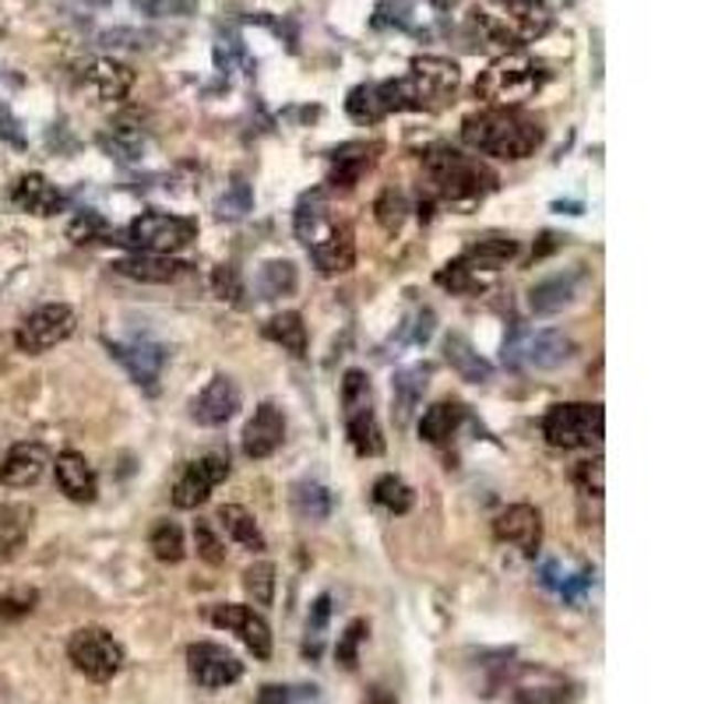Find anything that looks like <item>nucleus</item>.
Wrapping results in <instances>:
<instances>
[{"instance_id": "f257e3e1", "label": "nucleus", "mask_w": 704, "mask_h": 704, "mask_svg": "<svg viewBox=\"0 0 704 704\" xmlns=\"http://www.w3.org/2000/svg\"><path fill=\"white\" fill-rule=\"evenodd\" d=\"M543 124L518 106H493L461 124V141L497 159H529L543 145Z\"/></svg>"}, {"instance_id": "f03ea898", "label": "nucleus", "mask_w": 704, "mask_h": 704, "mask_svg": "<svg viewBox=\"0 0 704 704\" xmlns=\"http://www.w3.org/2000/svg\"><path fill=\"white\" fill-rule=\"evenodd\" d=\"M458 82H461V71L455 61L416 57L409 64V74L377 85V99H381L384 117L409 114V109H437L455 96Z\"/></svg>"}, {"instance_id": "7ed1b4c3", "label": "nucleus", "mask_w": 704, "mask_h": 704, "mask_svg": "<svg viewBox=\"0 0 704 704\" xmlns=\"http://www.w3.org/2000/svg\"><path fill=\"white\" fill-rule=\"evenodd\" d=\"M296 236H300V244L310 250L321 275H342L356 265L352 230L331 218L321 191L307 194L300 205H296Z\"/></svg>"}, {"instance_id": "20e7f679", "label": "nucleus", "mask_w": 704, "mask_h": 704, "mask_svg": "<svg viewBox=\"0 0 704 704\" xmlns=\"http://www.w3.org/2000/svg\"><path fill=\"white\" fill-rule=\"evenodd\" d=\"M472 25L497 46H525L553 29V11L535 0H479L472 8Z\"/></svg>"}, {"instance_id": "39448f33", "label": "nucleus", "mask_w": 704, "mask_h": 704, "mask_svg": "<svg viewBox=\"0 0 704 704\" xmlns=\"http://www.w3.org/2000/svg\"><path fill=\"white\" fill-rule=\"evenodd\" d=\"M423 173H426V180H430V191L440 201H451V205H461V201H479L497 188V173L487 162L458 152V148H451V145L430 148V152L423 156Z\"/></svg>"}, {"instance_id": "423d86ee", "label": "nucleus", "mask_w": 704, "mask_h": 704, "mask_svg": "<svg viewBox=\"0 0 704 704\" xmlns=\"http://www.w3.org/2000/svg\"><path fill=\"white\" fill-rule=\"evenodd\" d=\"M546 82H550V71L540 61L525 57V53H504V57H497L479 74L476 96L497 106H522L535 92H543Z\"/></svg>"}, {"instance_id": "0eeeda50", "label": "nucleus", "mask_w": 704, "mask_h": 704, "mask_svg": "<svg viewBox=\"0 0 704 704\" xmlns=\"http://www.w3.org/2000/svg\"><path fill=\"white\" fill-rule=\"evenodd\" d=\"M342 409H345V434L363 458L384 455V434L374 413V387L363 370H345L342 377Z\"/></svg>"}, {"instance_id": "6e6552de", "label": "nucleus", "mask_w": 704, "mask_h": 704, "mask_svg": "<svg viewBox=\"0 0 704 704\" xmlns=\"http://www.w3.org/2000/svg\"><path fill=\"white\" fill-rule=\"evenodd\" d=\"M606 434V416L602 405L588 402H561L553 405L543 419V437L553 448L578 451V448H599Z\"/></svg>"}, {"instance_id": "1a4fd4ad", "label": "nucleus", "mask_w": 704, "mask_h": 704, "mask_svg": "<svg viewBox=\"0 0 704 704\" xmlns=\"http://www.w3.org/2000/svg\"><path fill=\"white\" fill-rule=\"evenodd\" d=\"M198 236V222L170 215V212H145L124 230L117 244L135 247L138 254H177Z\"/></svg>"}, {"instance_id": "9d476101", "label": "nucleus", "mask_w": 704, "mask_h": 704, "mask_svg": "<svg viewBox=\"0 0 704 704\" xmlns=\"http://www.w3.org/2000/svg\"><path fill=\"white\" fill-rule=\"evenodd\" d=\"M67 659L92 683H109L124 670V648L106 627H78L67 641Z\"/></svg>"}, {"instance_id": "9b49d317", "label": "nucleus", "mask_w": 704, "mask_h": 704, "mask_svg": "<svg viewBox=\"0 0 704 704\" xmlns=\"http://www.w3.org/2000/svg\"><path fill=\"white\" fill-rule=\"evenodd\" d=\"M574 356V342L564 331H525L514 328V335L504 342V363L508 366H532V370H553Z\"/></svg>"}, {"instance_id": "f8f14e48", "label": "nucleus", "mask_w": 704, "mask_h": 704, "mask_svg": "<svg viewBox=\"0 0 704 704\" xmlns=\"http://www.w3.org/2000/svg\"><path fill=\"white\" fill-rule=\"evenodd\" d=\"M78 328V318L67 303H46L35 313L22 321V328L14 331V345L29 352V356H40V352H50L53 345H61L74 335Z\"/></svg>"}, {"instance_id": "ddd939ff", "label": "nucleus", "mask_w": 704, "mask_h": 704, "mask_svg": "<svg viewBox=\"0 0 704 704\" xmlns=\"http://www.w3.org/2000/svg\"><path fill=\"white\" fill-rule=\"evenodd\" d=\"M188 670L191 680L205 691H222L244 676V662H239L230 648L212 644V641H198L188 648Z\"/></svg>"}, {"instance_id": "4468645a", "label": "nucleus", "mask_w": 704, "mask_h": 704, "mask_svg": "<svg viewBox=\"0 0 704 704\" xmlns=\"http://www.w3.org/2000/svg\"><path fill=\"white\" fill-rule=\"evenodd\" d=\"M230 479V458L226 455H205V458H198L191 461L188 469H183V476L177 479V487H173V504L180 511H191L198 504H205V500L212 497V490L218 483H226Z\"/></svg>"}, {"instance_id": "2eb2a0df", "label": "nucleus", "mask_w": 704, "mask_h": 704, "mask_svg": "<svg viewBox=\"0 0 704 704\" xmlns=\"http://www.w3.org/2000/svg\"><path fill=\"white\" fill-rule=\"evenodd\" d=\"M511 694L518 704H567L578 687L546 665H518L511 676Z\"/></svg>"}, {"instance_id": "dca6fc26", "label": "nucleus", "mask_w": 704, "mask_h": 704, "mask_svg": "<svg viewBox=\"0 0 704 704\" xmlns=\"http://www.w3.org/2000/svg\"><path fill=\"white\" fill-rule=\"evenodd\" d=\"M212 623L218 631H230L244 641L254 659H268L271 655V627L262 614H254L250 606H236V602H222L212 609Z\"/></svg>"}, {"instance_id": "f3484780", "label": "nucleus", "mask_w": 704, "mask_h": 704, "mask_svg": "<svg viewBox=\"0 0 704 704\" xmlns=\"http://www.w3.org/2000/svg\"><path fill=\"white\" fill-rule=\"evenodd\" d=\"M493 535L500 543H508L514 550H522L525 557H535L543 546V514L532 504H511L508 511L497 514Z\"/></svg>"}, {"instance_id": "a211bd4d", "label": "nucleus", "mask_w": 704, "mask_h": 704, "mask_svg": "<svg viewBox=\"0 0 704 704\" xmlns=\"http://www.w3.org/2000/svg\"><path fill=\"white\" fill-rule=\"evenodd\" d=\"M286 440V416L275 402H262L254 409L250 423L244 426V455L262 461L268 455H275Z\"/></svg>"}, {"instance_id": "6ab92c4d", "label": "nucleus", "mask_w": 704, "mask_h": 704, "mask_svg": "<svg viewBox=\"0 0 704 704\" xmlns=\"http://www.w3.org/2000/svg\"><path fill=\"white\" fill-rule=\"evenodd\" d=\"M109 352L124 363V370L131 374L135 384L148 387V392H156V384L162 377V366H166V349L159 342H148V339H135V342H109Z\"/></svg>"}, {"instance_id": "aec40b11", "label": "nucleus", "mask_w": 704, "mask_h": 704, "mask_svg": "<svg viewBox=\"0 0 704 704\" xmlns=\"http://www.w3.org/2000/svg\"><path fill=\"white\" fill-rule=\"evenodd\" d=\"M46 466H50V455H46L43 444L22 440V444H14V448L4 455V461H0V483L11 487V490L35 487L43 479Z\"/></svg>"}, {"instance_id": "412c9836", "label": "nucleus", "mask_w": 704, "mask_h": 704, "mask_svg": "<svg viewBox=\"0 0 704 704\" xmlns=\"http://www.w3.org/2000/svg\"><path fill=\"white\" fill-rule=\"evenodd\" d=\"M239 409V387L233 377L226 374H218L209 381V387L201 392L194 402H191V416L194 423L201 426H222V423H230Z\"/></svg>"}, {"instance_id": "4be33fe9", "label": "nucleus", "mask_w": 704, "mask_h": 704, "mask_svg": "<svg viewBox=\"0 0 704 704\" xmlns=\"http://www.w3.org/2000/svg\"><path fill=\"white\" fill-rule=\"evenodd\" d=\"M377 145L366 141H349L331 152V170H328V188L331 191H352L363 180V173L374 166Z\"/></svg>"}, {"instance_id": "5701e85b", "label": "nucleus", "mask_w": 704, "mask_h": 704, "mask_svg": "<svg viewBox=\"0 0 704 704\" xmlns=\"http://www.w3.org/2000/svg\"><path fill=\"white\" fill-rule=\"evenodd\" d=\"M114 271L124 275V279H135V282L166 286V282L183 279V275L191 271V265L173 262L170 254H131V257H120V262H114Z\"/></svg>"}, {"instance_id": "b1692460", "label": "nucleus", "mask_w": 704, "mask_h": 704, "mask_svg": "<svg viewBox=\"0 0 704 704\" xmlns=\"http://www.w3.org/2000/svg\"><path fill=\"white\" fill-rule=\"evenodd\" d=\"M11 205L25 215H57L64 209V194L43 173H25L14 180Z\"/></svg>"}, {"instance_id": "393cba45", "label": "nucleus", "mask_w": 704, "mask_h": 704, "mask_svg": "<svg viewBox=\"0 0 704 704\" xmlns=\"http://www.w3.org/2000/svg\"><path fill=\"white\" fill-rule=\"evenodd\" d=\"M57 487L64 490L67 500H74V504H92L99 493V479H96V469L85 461V455L61 451L57 455Z\"/></svg>"}, {"instance_id": "a878e982", "label": "nucleus", "mask_w": 704, "mask_h": 704, "mask_svg": "<svg viewBox=\"0 0 704 704\" xmlns=\"http://www.w3.org/2000/svg\"><path fill=\"white\" fill-rule=\"evenodd\" d=\"M82 82L88 88H96V96L106 103H120L127 99V92L135 88V71L114 61V57H103V61H92L82 74Z\"/></svg>"}, {"instance_id": "bb28decb", "label": "nucleus", "mask_w": 704, "mask_h": 704, "mask_svg": "<svg viewBox=\"0 0 704 704\" xmlns=\"http://www.w3.org/2000/svg\"><path fill=\"white\" fill-rule=\"evenodd\" d=\"M514 257H518V244L511 236H487V239H476V244L461 254V262L483 275V279H490V275H497L508 262H514Z\"/></svg>"}, {"instance_id": "cd10ccee", "label": "nucleus", "mask_w": 704, "mask_h": 704, "mask_svg": "<svg viewBox=\"0 0 704 704\" xmlns=\"http://www.w3.org/2000/svg\"><path fill=\"white\" fill-rule=\"evenodd\" d=\"M578 282H582V271H567V275H553V279L540 282L529 292V303L532 310L540 313V318H550V313H557L564 307L574 303V296H578Z\"/></svg>"}, {"instance_id": "c85d7f7f", "label": "nucleus", "mask_w": 704, "mask_h": 704, "mask_svg": "<svg viewBox=\"0 0 704 704\" xmlns=\"http://www.w3.org/2000/svg\"><path fill=\"white\" fill-rule=\"evenodd\" d=\"M466 419H469V413H466V405H461V402H437V405H430V409L423 413L419 437L426 444H434V448H440V444H448L458 434V426Z\"/></svg>"}, {"instance_id": "c756f323", "label": "nucleus", "mask_w": 704, "mask_h": 704, "mask_svg": "<svg viewBox=\"0 0 704 704\" xmlns=\"http://www.w3.org/2000/svg\"><path fill=\"white\" fill-rule=\"evenodd\" d=\"M444 356H448V363H451V370L461 377V381H472V384H483V381H490V374H493V366L479 356V352L461 339V335H448L444 339Z\"/></svg>"}, {"instance_id": "7c9ffc66", "label": "nucleus", "mask_w": 704, "mask_h": 704, "mask_svg": "<svg viewBox=\"0 0 704 704\" xmlns=\"http://www.w3.org/2000/svg\"><path fill=\"white\" fill-rule=\"evenodd\" d=\"M218 525L226 529L230 540L239 543L244 550H250V553H262L265 550V535H262V529H257L254 514L247 508H239V504L218 508Z\"/></svg>"}, {"instance_id": "2f4dec72", "label": "nucleus", "mask_w": 704, "mask_h": 704, "mask_svg": "<svg viewBox=\"0 0 704 704\" xmlns=\"http://www.w3.org/2000/svg\"><path fill=\"white\" fill-rule=\"evenodd\" d=\"M426 377H430V366H409L395 377L392 392H395V419L398 423H409L416 402L426 392Z\"/></svg>"}, {"instance_id": "473e14b6", "label": "nucleus", "mask_w": 704, "mask_h": 704, "mask_svg": "<svg viewBox=\"0 0 704 704\" xmlns=\"http://www.w3.org/2000/svg\"><path fill=\"white\" fill-rule=\"evenodd\" d=\"M265 335L271 342H279L286 352H292V356H307V324L296 310L275 313V318L265 324Z\"/></svg>"}, {"instance_id": "72a5a7b5", "label": "nucleus", "mask_w": 704, "mask_h": 704, "mask_svg": "<svg viewBox=\"0 0 704 704\" xmlns=\"http://www.w3.org/2000/svg\"><path fill=\"white\" fill-rule=\"evenodd\" d=\"M292 511L303 518V522H324V518L335 511V497L321 483H296L292 487Z\"/></svg>"}, {"instance_id": "f704fd0d", "label": "nucleus", "mask_w": 704, "mask_h": 704, "mask_svg": "<svg viewBox=\"0 0 704 704\" xmlns=\"http://www.w3.org/2000/svg\"><path fill=\"white\" fill-rule=\"evenodd\" d=\"M374 504L384 508L387 514H409L416 504V493L413 487L405 483L398 476H381L374 483Z\"/></svg>"}, {"instance_id": "c9c22d12", "label": "nucleus", "mask_w": 704, "mask_h": 704, "mask_svg": "<svg viewBox=\"0 0 704 704\" xmlns=\"http://www.w3.org/2000/svg\"><path fill=\"white\" fill-rule=\"evenodd\" d=\"M300 275H296L292 262H268L257 275V289H262V300H279V296H292Z\"/></svg>"}, {"instance_id": "e433bc0d", "label": "nucleus", "mask_w": 704, "mask_h": 704, "mask_svg": "<svg viewBox=\"0 0 704 704\" xmlns=\"http://www.w3.org/2000/svg\"><path fill=\"white\" fill-rule=\"evenodd\" d=\"M148 546H152L156 561L162 564H180L188 557V546H183V532L177 522H156L152 535H148Z\"/></svg>"}, {"instance_id": "4c0bfd02", "label": "nucleus", "mask_w": 704, "mask_h": 704, "mask_svg": "<svg viewBox=\"0 0 704 704\" xmlns=\"http://www.w3.org/2000/svg\"><path fill=\"white\" fill-rule=\"evenodd\" d=\"M437 286L440 289H451V292H483L487 289V279L479 271H472L466 262H451V265H444L437 271Z\"/></svg>"}, {"instance_id": "58836bf2", "label": "nucleus", "mask_w": 704, "mask_h": 704, "mask_svg": "<svg viewBox=\"0 0 704 704\" xmlns=\"http://www.w3.org/2000/svg\"><path fill=\"white\" fill-rule=\"evenodd\" d=\"M29 522H32L29 508H4L0 511V553H14L25 543Z\"/></svg>"}, {"instance_id": "ea45409f", "label": "nucleus", "mask_w": 704, "mask_h": 704, "mask_svg": "<svg viewBox=\"0 0 704 704\" xmlns=\"http://www.w3.org/2000/svg\"><path fill=\"white\" fill-rule=\"evenodd\" d=\"M244 588L254 599V606H271V599H275V564H268V561L250 564L244 570Z\"/></svg>"}, {"instance_id": "a19ab883", "label": "nucleus", "mask_w": 704, "mask_h": 704, "mask_svg": "<svg viewBox=\"0 0 704 704\" xmlns=\"http://www.w3.org/2000/svg\"><path fill=\"white\" fill-rule=\"evenodd\" d=\"M345 109H349V117L356 124H377L384 117L381 99H377V85H356V88H352L349 99H345Z\"/></svg>"}, {"instance_id": "79ce46f5", "label": "nucleus", "mask_w": 704, "mask_h": 704, "mask_svg": "<svg viewBox=\"0 0 704 704\" xmlns=\"http://www.w3.org/2000/svg\"><path fill=\"white\" fill-rule=\"evenodd\" d=\"M99 145L120 162H135L141 156V131H131V124H117L114 131H106L99 138Z\"/></svg>"}, {"instance_id": "37998d69", "label": "nucleus", "mask_w": 704, "mask_h": 704, "mask_svg": "<svg viewBox=\"0 0 704 704\" xmlns=\"http://www.w3.org/2000/svg\"><path fill=\"white\" fill-rule=\"evenodd\" d=\"M374 212H377V222H381V226H384L387 233H395V230H402L405 215H409V201H405V194H402V191L387 188V191L377 198Z\"/></svg>"}, {"instance_id": "c03bdc74", "label": "nucleus", "mask_w": 704, "mask_h": 704, "mask_svg": "<svg viewBox=\"0 0 704 704\" xmlns=\"http://www.w3.org/2000/svg\"><path fill=\"white\" fill-rule=\"evenodd\" d=\"M366 634H370L366 620H352V623L345 627V631H342V638H339V644H335V659H339L342 670H356V662H360V644L366 641Z\"/></svg>"}, {"instance_id": "a18cd8bd", "label": "nucleus", "mask_w": 704, "mask_h": 704, "mask_svg": "<svg viewBox=\"0 0 704 704\" xmlns=\"http://www.w3.org/2000/svg\"><path fill=\"white\" fill-rule=\"evenodd\" d=\"M250 209H254L250 183L236 177V180L230 183V191L222 194V201H218V218H230V222H236V218H244Z\"/></svg>"}, {"instance_id": "49530a36", "label": "nucleus", "mask_w": 704, "mask_h": 704, "mask_svg": "<svg viewBox=\"0 0 704 704\" xmlns=\"http://www.w3.org/2000/svg\"><path fill=\"white\" fill-rule=\"evenodd\" d=\"M374 25H395V29H409V32H419L416 25V4L413 0H384V4L377 8L374 14Z\"/></svg>"}, {"instance_id": "de8ad7c7", "label": "nucleus", "mask_w": 704, "mask_h": 704, "mask_svg": "<svg viewBox=\"0 0 704 704\" xmlns=\"http://www.w3.org/2000/svg\"><path fill=\"white\" fill-rule=\"evenodd\" d=\"M106 233H109V222L92 209L78 212L67 226V236L74 239V244H92V239H103Z\"/></svg>"}, {"instance_id": "09e8293b", "label": "nucleus", "mask_w": 704, "mask_h": 704, "mask_svg": "<svg viewBox=\"0 0 704 704\" xmlns=\"http://www.w3.org/2000/svg\"><path fill=\"white\" fill-rule=\"evenodd\" d=\"M131 8L148 18H188L194 14V0H131Z\"/></svg>"}, {"instance_id": "8fccbe9b", "label": "nucleus", "mask_w": 704, "mask_h": 704, "mask_svg": "<svg viewBox=\"0 0 704 704\" xmlns=\"http://www.w3.org/2000/svg\"><path fill=\"white\" fill-rule=\"evenodd\" d=\"M212 289L222 303H239V296H244V279H239V271L233 265H218L212 271Z\"/></svg>"}, {"instance_id": "3c124183", "label": "nucleus", "mask_w": 704, "mask_h": 704, "mask_svg": "<svg viewBox=\"0 0 704 704\" xmlns=\"http://www.w3.org/2000/svg\"><path fill=\"white\" fill-rule=\"evenodd\" d=\"M194 546H198V557L209 561L212 567H218L222 561H226V546H222V540L212 532L209 522H198L194 525Z\"/></svg>"}, {"instance_id": "603ef678", "label": "nucleus", "mask_w": 704, "mask_h": 704, "mask_svg": "<svg viewBox=\"0 0 704 704\" xmlns=\"http://www.w3.org/2000/svg\"><path fill=\"white\" fill-rule=\"evenodd\" d=\"M35 609V591L22 588V591H8V596H0V623H14L29 617Z\"/></svg>"}, {"instance_id": "864d4df0", "label": "nucleus", "mask_w": 704, "mask_h": 704, "mask_svg": "<svg viewBox=\"0 0 704 704\" xmlns=\"http://www.w3.org/2000/svg\"><path fill=\"white\" fill-rule=\"evenodd\" d=\"M574 483H578V490L588 493V497H602V458L578 461V469H574Z\"/></svg>"}, {"instance_id": "5fc2aeb1", "label": "nucleus", "mask_w": 704, "mask_h": 704, "mask_svg": "<svg viewBox=\"0 0 704 704\" xmlns=\"http://www.w3.org/2000/svg\"><path fill=\"white\" fill-rule=\"evenodd\" d=\"M328 614H331V599L321 596L318 602H313L310 620H307V634L313 638V644H307V655H318L321 652V631H324V623H328Z\"/></svg>"}, {"instance_id": "6e6d98bb", "label": "nucleus", "mask_w": 704, "mask_h": 704, "mask_svg": "<svg viewBox=\"0 0 704 704\" xmlns=\"http://www.w3.org/2000/svg\"><path fill=\"white\" fill-rule=\"evenodd\" d=\"M0 141H8V145H18L22 148L25 145V135H22V124L14 120V114L8 106H0Z\"/></svg>"}, {"instance_id": "4d7b16f0", "label": "nucleus", "mask_w": 704, "mask_h": 704, "mask_svg": "<svg viewBox=\"0 0 704 704\" xmlns=\"http://www.w3.org/2000/svg\"><path fill=\"white\" fill-rule=\"evenodd\" d=\"M540 582H543L546 588H553V591H561L564 582H567V570H564L557 561H546V564L540 567Z\"/></svg>"}, {"instance_id": "13d9d810", "label": "nucleus", "mask_w": 704, "mask_h": 704, "mask_svg": "<svg viewBox=\"0 0 704 704\" xmlns=\"http://www.w3.org/2000/svg\"><path fill=\"white\" fill-rule=\"evenodd\" d=\"M257 704H292V697L279 683H268V687H262V694H257Z\"/></svg>"}, {"instance_id": "bf43d9fd", "label": "nucleus", "mask_w": 704, "mask_h": 704, "mask_svg": "<svg viewBox=\"0 0 704 704\" xmlns=\"http://www.w3.org/2000/svg\"><path fill=\"white\" fill-rule=\"evenodd\" d=\"M363 704H398V701H395L392 694H387L384 687H374V691L366 694V701H363Z\"/></svg>"}, {"instance_id": "052dcab7", "label": "nucleus", "mask_w": 704, "mask_h": 704, "mask_svg": "<svg viewBox=\"0 0 704 704\" xmlns=\"http://www.w3.org/2000/svg\"><path fill=\"white\" fill-rule=\"evenodd\" d=\"M430 4H437V8H444V4H448V0H430Z\"/></svg>"}]
</instances>
